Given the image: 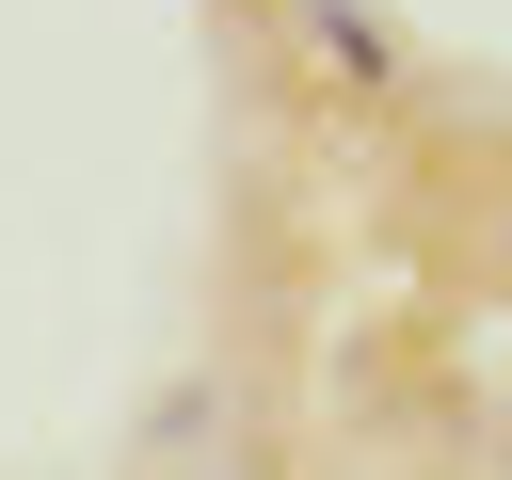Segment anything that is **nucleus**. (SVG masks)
<instances>
[{
  "label": "nucleus",
  "instance_id": "f257e3e1",
  "mask_svg": "<svg viewBox=\"0 0 512 480\" xmlns=\"http://www.w3.org/2000/svg\"><path fill=\"white\" fill-rule=\"evenodd\" d=\"M304 48H320L336 96H400V32H384L368 0H304Z\"/></svg>",
  "mask_w": 512,
  "mask_h": 480
},
{
  "label": "nucleus",
  "instance_id": "f03ea898",
  "mask_svg": "<svg viewBox=\"0 0 512 480\" xmlns=\"http://www.w3.org/2000/svg\"><path fill=\"white\" fill-rule=\"evenodd\" d=\"M192 432H208V384H160V416H144V464H192Z\"/></svg>",
  "mask_w": 512,
  "mask_h": 480
},
{
  "label": "nucleus",
  "instance_id": "7ed1b4c3",
  "mask_svg": "<svg viewBox=\"0 0 512 480\" xmlns=\"http://www.w3.org/2000/svg\"><path fill=\"white\" fill-rule=\"evenodd\" d=\"M496 272H512V208H496Z\"/></svg>",
  "mask_w": 512,
  "mask_h": 480
}]
</instances>
